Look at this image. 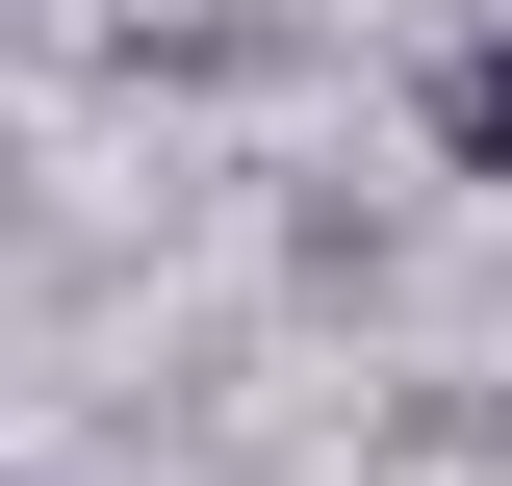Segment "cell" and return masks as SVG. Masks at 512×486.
I'll return each mask as SVG.
<instances>
[{
    "instance_id": "1",
    "label": "cell",
    "mask_w": 512,
    "mask_h": 486,
    "mask_svg": "<svg viewBox=\"0 0 512 486\" xmlns=\"http://www.w3.org/2000/svg\"><path fill=\"white\" fill-rule=\"evenodd\" d=\"M436 154H461V180H512V26H487L461 77H436Z\"/></svg>"
}]
</instances>
